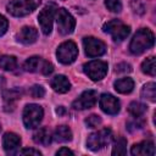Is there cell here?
I'll list each match as a JSON object with an SVG mask.
<instances>
[{"label":"cell","mask_w":156,"mask_h":156,"mask_svg":"<svg viewBox=\"0 0 156 156\" xmlns=\"http://www.w3.org/2000/svg\"><path fill=\"white\" fill-rule=\"evenodd\" d=\"M18 154H21V155H38V156L41 155V152L39 150H35V149H23Z\"/></svg>","instance_id":"obj_33"},{"label":"cell","mask_w":156,"mask_h":156,"mask_svg":"<svg viewBox=\"0 0 156 156\" xmlns=\"http://www.w3.org/2000/svg\"><path fill=\"white\" fill-rule=\"evenodd\" d=\"M57 156H62V155H73V151L67 149V147H61L57 152H56Z\"/></svg>","instance_id":"obj_34"},{"label":"cell","mask_w":156,"mask_h":156,"mask_svg":"<svg viewBox=\"0 0 156 156\" xmlns=\"http://www.w3.org/2000/svg\"><path fill=\"white\" fill-rule=\"evenodd\" d=\"M33 140L35 144H39V145H49L52 140L51 132L49 130V128H45V127L39 128L34 132Z\"/></svg>","instance_id":"obj_18"},{"label":"cell","mask_w":156,"mask_h":156,"mask_svg":"<svg viewBox=\"0 0 156 156\" xmlns=\"http://www.w3.org/2000/svg\"><path fill=\"white\" fill-rule=\"evenodd\" d=\"M7 27H9V22H7V20H6L2 15H0V35H2V34L6 33Z\"/></svg>","instance_id":"obj_31"},{"label":"cell","mask_w":156,"mask_h":156,"mask_svg":"<svg viewBox=\"0 0 156 156\" xmlns=\"http://www.w3.org/2000/svg\"><path fill=\"white\" fill-rule=\"evenodd\" d=\"M41 0H11L7 5V11L16 17H23L33 12Z\"/></svg>","instance_id":"obj_2"},{"label":"cell","mask_w":156,"mask_h":156,"mask_svg":"<svg viewBox=\"0 0 156 156\" xmlns=\"http://www.w3.org/2000/svg\"><path fill=\"white\" fill-rule=\"evenodd\" d=\"M20 93L17 91V90H9V91H6L5 94H4V98H5V100L6 101H12V100H16V99H18L20 98Z\"/></svg>","instance_id":"obj_30"},{"label":"cell","mask_w":156,"mask_h":156,"mask_svg":"<svg viewBox=\"0 0 156 156\" xmlns=\"http://www.w3.org/2000/svg\"><path fill=\"white\" fill-rule=\"evenodd\" d=\"M112 140V132L108 128H102L95 133H91L87 139V146L91 151H98L110 144Z\"/></svg>","instance_id":"obj_3"},{"label":"cell","mask_w":156,"mask_h":156,"mask_svg":"<svg viewBox=\"0 0 156 156\" xmlns=\"http://www.w3.org/2000/svg\"><path fill=\"white\" fill-rule=\"evenodd\" d=\"M99 105L101 110L107 115H117L121 108V104L117 98L111 94H102L99 100Z\"/></svg>","instance_id":"obj_13"},{"label":"cell","mask_w":156,"mask_h":156,"mask_svg":"<svg viewBox=\"0 0 156 156\" xmlns=\"http://www.w3.org/2000/svg\"><path fill=\"white\" fill-rule=\"evenodd\" d=\"M29 94H30L34 99H41V98L45 95V90H44V88H43L41 85L35 84V85H33V87L29 89Z\"/></svg>","instance_id":"obj_28"},{"label":"cell","mask_w":156,"mask_h":156,"mask_svg":"<svg viewBox=\"0 0 156 156\" xmlns=\"http://www.w3.org/2000/svg\"><path fill=\"white\" fill-rule=\"evenodd\" d=\"M23 123L26 128L32 129L39 126V123L43 119L44 110L41 106L37 104H28L23 110Z\"/></svg>","instance_id":"obj_4"},{"label":"cell","mask_w":156,"mask_h":156,"mask_svg":"<svg viewBox=\"0 0 156 156\" xmlns=\"http://www.w3.org/2000/svg\"><path fill=\"white\" fill-rule=\"evenodd\" d=\"M107 63L101 60H94L83 66L84 73L91 80H101L107 73Z\"/></svg>","instance_id":"obj_10"},{"label":"cell","mask_w":156,"mask_h":156,"mask_svg":"<svg viewBox=\"0 0 156 156\" xmlns=\"http://www.w3.org/2000/svg\"><path fill=\"white\" fill-rule=\"evenodd\" d=\"M130 154L134 156H154L155 155V146L152 141H141L134 144L130 149Z\"/></svg>","instance_id":"obj_14"},{"label":"cell","mask_w":156,"mask_h":156,"mask_svg":"<svg viewBox=\"0 0 156 156\" xmlns=\"http://www.w3.org/2000/svg\"><path fill=\"white\" fill-rule=\"evenodd\" d=\"M56 22H57V29L62 35H68L74 30L76 20L63 7L56 10Z\"/></svg>","instance_id":"obj_6"},{"label":"cell","mask_w":156,"mask_h":156,"mask_svg":"<svg viewBox=\"0 0 156 156\" xmlns=\"http://www.w3.org/2000/svg\"><path fill=\"white\" fill-rule=\"evenodd\" d=\"M134 88V80L132 78H121L115 82V89L121 94H129Z\"/></svg>","instance_id":"obj_20"},{"label":"cell","mask_w":156,"mask_h":156,"mask_svg":"<svg viewBox=\"0 0 156 156\" xmlns=\"http://www.w3.org/2000/svg\"><path fill=\"white\" fill-rule=\"evenodd\" d=\"M127 154V140L122 136H118L115 141L113 149H112V155H126Z\"/></svg>","instance_id":"obj_24"},{"label":"cell","mask_w":156,"mask_h":156,"mask_svg":"<svg viewBox=\"0 0 156 156\" xmlns=\"http://www.w3.org/2000/svg\"><path fill=\"white\" fill-rule=\"evenodd\" d=\"M105 6L111 12H119L122 10L121 0H105Z\"/></svg>","instance_id":"obj_26"},{"label":"cell","mask_w":156,"mask_h":156,"mask_svg":"<svg viewBox=\"0 0 156 156\" xmlns=\"http://www.w3.org/2000/svg\"><path fill=\"white\" fill-rule=\"evenodd\" d=\"M52 139L57 143H67L72 140V130L67 126H58L52 134Z\"/></svg>","instance_id":"obj_19"},{"label":"cell","mask_w":156,"mask_h":156,"mask_svg":"<svg viewBox=\"0 0 156 156\" xmlns=\"http://www.w3.org/2000/svg\"><path fill=\"white\" fill-rule=\"evenodd\" d=\"M5 79H4V77H0V89H2L4 87H5Z\"/></svg>","instance_id":"obj_36"},{"label":"cell","mask_w":156,"mask_h":156,"mask_svg":"<svg viewBox=\"0 0 156 156\" xmlns=\"http://www.w3.org/2000/svg\"><path fill=\"white\" fill-rule=\"evenodd\" d=\"M146 108H147L146 105H144V104H141L139 101H133L128 106V111H129V113L133 117H140V116H143L145 113Z\"/></svg>","instance_id":"obj_23"},{"label":"cell","mask_w":156,"mask_h":156,"mask_svg":"<svg viewBox=\"0 0 156 156\" xmlns=\"http://www.w3.org/2000/svg\"><path fill=\"white\" fill-rule=\"evenodd\" d=\"M130 6H132V9H133L134 12H136L139 15L144 13V5L140 2V0H132Z\"/></svg>","instance_id":"obj_29"},{"label":"cell","mask_w":156,"mask_h":156,"mask_svg":"<svg viewBox=\"0 0 156 156\" xmlns=\"http://www.w3.org/2000/svg\"><path fill=\"white\" fill-rule=\"evenodd\" d=\"M56 5L54 2H50L48 4L38 15V21H39V24H40V28L43 30L44 34H50L51 33V29H52V22H54V17H55V13H56Z\"/></svg>","instance_id":"obj_8"},{"label":"cell","mask_w":156,"mask_h":156,"mask_svg":"<svg viewBox=\"0 0 156 156\" xmlns=\"http://www.w3.org/2000/svg\"><path fill=\"white\" fill-rule=\"evenodd\" d=\"M17 67V60L12 55H2L0 57V68L4 71H13Z\"/></svg>","instance_id":"obj_22"},{"label":"cell","mask_w":156,"mask_h":156,"mask_svg":"<svg viewBox=\"0 0 156 156\" xmlns=\"http://www.w3.org/2000/svg\"><path fill=\"white\" fill-rule=\"evenodd\" d=\"M0 130H1V126H0Z\"/></svg>","instance_id":"obj_37"},{"label":"cell","mask_w":156,"mask_h":156,"mask_svg":"<svg viewBox=\"0 0 156 156\" xmlns=\"http://www.w3.org/2000/svg\"><path fill=\"white\" fill-rule=\"evenodd\" d=\"M130 71H132V67L128 63H119L116 66V72L122 73V72H130Z\"/></svg>","instance_id":"obj_32"},{"label":"cell","mask_w":156,"mask_h":156,"mask_svg":"<svg viewBox=\"0 0 156 156\" xmlns=\"http://www.w3.org/2000/svg\"><path fill=\"white\" fill-rule=\"evenodd\" d=\"M37 39H38V30L33 27H23L17 34V40L24 45L33 44Z\"/></svg>","instance_id":"obj_16"},{"label":"cell","mask_w":156,"mask_h":156,"mask_svg":"<svg viewBox=\"0 0 156 156\" xmlns=\"http://www.w3.org/2000/svg\"><path fill=\"white\" fill-rule=\"evenodd\" d=\"M85 124L88 128H98L101 124V118L98 115H90L88 118H85Z\"/></svg>","instance_id":"obj_27"},{"label":"cell","mask_w":156,"mask_h":156,"mask_svg":"<svg viewBox=\"0 0 156 156\" xmlns=\"http://www.w3.org/2000/svg\"><path fill=\"white\" fill-rule=\"evenodd\" d=\"M102 29H104L105 33H108L115 41H122V40H124L129 35V33H130V27L127 26V24H124L119 20L108 21L107 23L104 24Z\"/></svg>","instance_id":"obj_5"},{"label":"cell","mask_w":156,"mask_h":156,"mask_svg":"<svg viewBox=\"0 0 156 156\" xmlns=\"http://www.w3.org/2000/svg\"><path fill=\"white\" fill-rule=\"evenodd\" d=\"M83 46L84 51L89 57H98L105 54L106 45L104 41H101L98 38L94 37H85L83 39Z\"/></svg>","instance_id":"obj_11"},{"label":"cell","mask_w":156,"mask_h":156,"mask_svg":"<svg viewBox=\"0 0 156 156\" xmlns=\"http://www.w3.org/2000/svg\"><path fill=\"white\" fill-rule=\"evenodd\" d=\"M56 113H57V115H63V113H65V107H63V106L57 107V108H56Z\"/></svg>","instance_id":"obj_35"},{"label":"cell","mask_w":156,"mask_h":156,"mask_svg":"<svg viewBox=\"0 0 156 156\" xmlns=\"http://www.w3.org/2000/svg\"><path fill=\"white\" fill-rule=\"evenodd\" d=\"M141 71L149 76H155L156 74V66H155V57L150 56L146 60L143 61L141 63Z\"/></svg>","instance_id":"obj_25"},{"label":"cell","mask_w":156,"mask_h":156,"mask_svg":"<svg viewBox=\"0 0 156 156\" xmlns=\"http://www.w3.org/2000/svg\"><path fill=\"white\" fill-rule=\"evenodd\" d=\"M23 68H24V71H27V72H40V73L44 74V76H49V74H51L52 71H54L52 63L49 62V61L43 60V58L39 57V56H32V57H29V58L24 62Z\"/></svg>","instance_id":"obj_7"},{"label":"cell","mask_w":156,"mask_h":156,"mask_svg":"<svg viewBox=\"0 0 156 156\" xmlns=\"http://www.w3.org/2000/svg\"><path fill=\"white\" fill-rule=\"evenodd\" d=\"M141 96L151 102L156 101V84L154 82L146 83L141 89Z\"/></svg>","instance_id":"obj_21"},{"label":"cell","mask_w":156,"mask_h":156,"mask_svg":"<svg viewBox=\"0 0 156 156\" xmlns=\"http://www.w3.org/2000/svg\"><path fill=\"white\" fill-rule=\"evenodd\" d=\"M56 56H57V60L63 63V65H69L72 63L77 56H78V48L77 45L68 40V41H63L58 48H57V51H56Z\"/></svg>","instance_id":"obj_9"},{"label":"cell","mask_w":156,"mask_h":156,"mask_svg":"<svg viewBox=\"0 0 156 156\" xmlns=\"http://www.w3.org/2000/svg\"><path fill=\"white\" fill-rule=\"evenodd\" d=\"M21 145V138L16 133H6L2 136V146L6 152L13 154Z\"/></svg>","instance_id":"obj_15"},{"label":"cell","mask_w":156,"mask_h":156,"mask_svg":"<svg viewBox=\"0 0 156 156\" xmlns=\"http://www.w3.org/2000/svg\"><path fill=\"white\" fill-rule=\"evenodd\" d=\"M51 88L56 91V93H60V94H63V93H67L69 89H71V83L68 80V78L63 74H57L55 76L51 82Z\"/></svg>","instance_id":"obj_17"},{"label":"cell","mask_w":156,"mask_h":156,"mask_svg":"<svg viewBox=\"0 0 156 156\" xmlns=\"http://www.w3.org/2000/svg\"><path fill=\"white\" fill-rule=\"evenodd\" d=\"M98 101V93L95 90H85L83 91L72 104L74 110H87L91 108Z\"/></svg>","instance_id":"obj_12"},{"label":"cell","mask_w":156,"mask_h":156,"mask_svg":"<svg viewBox=\"0 0 156 156\" xmlns=\"http://www.w3.org/2000/svg\"><path fill=\"white\" fill-rule=\"evenodd\" d=\"M154 41H155L154 33L147 28H141L134 34L133 39L130 40L129 50L134 55H140L145 50L150 49L154 45Z\"/></svg>","instance_id":"obj_1"}]
</instances>
